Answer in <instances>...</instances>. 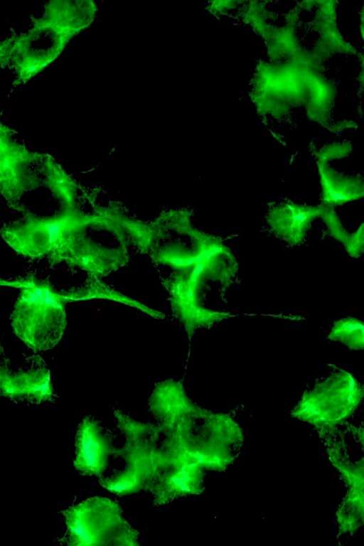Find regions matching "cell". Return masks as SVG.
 I'll list each match as a JSON object with an SVG mask.
<instances>
[{"mask_svg": "<svg viewBox=\"0 0 364 546\" xmlns=\"http://www.w3.org/2000/svg\"><path fill=\"white\" fill-rule=\"evenodd\" d=\"M205 472L193 463L168 464L148 489L153 507L160 508L181 498L203 494Z\"/></svg>", "mask_w": 364, "mask_h": 546, "instance_id": "13", "label": "cell"}, {"mask_svg": "<svg viewBox=\"0 0 364 546\" xmlns=\"http://www.w3.org/2000/svg\"><path fill=\"white\" fill-rule=\"evenodd\" d=\"M65 531L60 545H139V532L125 518L121 504L112 498L92 496L62 510Z\"/></svg>", "mask_w": 364, "mask_h": 546, "instance_id": "8", "label": "cell"}, {"mask_svg": "<svg viewBox=\"0 0 364 546\" xmlns=\"http://www.w3.org/2000/svg\"><path fill=\"white\" fill-rule=\"evenodd\" d=\"M337 539L353 536L364 523V486L347 487L336 512Z\"/></svg>", "mask_w": 364, "mask_h": 546, "instance_id": "16", "label": "cell"}, {"mask_svg": "<svg viewBox=\"0 0 364 546\" xmlns=\"http://www.w3.org/2000/svg\"><path fill=\"white\" fill-rule=\"evenodd\" d=\"M20 288L11 314L14 333L36 353L53 348L67 326L65 304L61 291L33 275L18 281Z\"/></svg>", "mask_w": 364, "mask_h": 546, "instance_id": "5", "label": "cell"}, {"mask_svg": "<svg viewBox=\"0 0 364 546\" xmlns=\"http://www.w3.org/2000/svg\"><path fill=\"white\" fill-rule=\"evenodd\" d=\"M9 370V368L6 362L5 351L0 341V385L5 374Z\"/></svg>", "mask_w": 364, "mask_h": 546, "instance_id": "22", "label": "cell"}, {"mask_svg": "<svg viewBox=\"0 0 364 546\" xmlns=\"http://www.w3.org/2000/svg\"><path fill=\"white\" fill-rule=\"evenodd\" d=\"M363 395V385L352 373L330 364L328 373L304 391L290 415L312 426L320 437L347 422Z\"/></svg>", "mask_w": 364, "mask_h": 546, "instance_id": "7", "label": "cell"}, {"mask_svg": "<svg viewBox=\"0 0 364 546\" xmlns=\"http://www.w3.org/2000/svg\"><path fill=\"white\" fill-rule=\"evenodd\" d=\"M147 405L168 464L193 463L205 471L224 472L238 458L245 441L240 424L229 414L195 402L182 380L156 383Z\"/></svg>", "mask_w": 364, "mask_h": 546, "instance_id": "1", "label": "cell"}, {"mask_svg": "<svg viewBox=\"0 0 364 546\" xmlns=\"http://www.w3.org/2000/svg\"><path fill=\"white\" fill-rule=\"evenodd\" d=\"M320 206V215L331 235L343 244L345 249L352 240L353 233H348L333 207L323 204Z\"/></svg>", "mask_w": 364, "mask_h": 546, "instance_id": "19", "label": "cell"}, {"mask_svg": "<svg viewBox=\"0 0 364 546\" xmlns=\"http://www.w3.org/2000/svg\"><path fill=\"white\" fill-rule=\"evenodd\" d=\"M363 426L345 422L319 437L347 487L364 486Z\"/></svg>", "mask_w": 364, "mask_h": 546, "instance_id": "11", "label": "cell"}, {"mask_svg": "<svg viewBox=\"0 0 364 546\" xmlns=\"http://www.w3.org/2000/svg\"><path fill=\"white\" fill-rule=\"evenodd\" d=\"M80 216L77 208L50 215L22 214L19 218L4 223L0 236L17 254L28 258H42L48 256Z\"/></svg>", "mask_w": 364, "mask_h": 546, "instance_id": "9", "label": "cell"}, {"mask_svg": "<svg viewBox=\"0 0 364 546\" xmlns=\"http://www.w3.org/2000/svg\"><path fill=\"white\" fill-rule=\"evenodd\" d=\"M97 14L90 0H52L41 14L31 16L25 31L16 34L7 66L14 87L25 85L63 53L69 42L93 23Z\"/></svg>", "mask_w": 364, "mask_h": 546, "instance_id": "3", "label": "cell"}, {"mask_svg": "<svg viewBox=\"0 0 364 546\" xmlns=\"http://www.w3.org/2000/svg\"><path fill=\"white\" fill-rule=\"evenodd\" d=\"M317 166L321 187V204L334 208L363 197L362 177L344 174L326 162L317 161Z\"/></svg>", "mask_w": 364, "mask_h": 546, "instance_id": "15", "label": "cell"}, {"mask_svg": "<svg viewBox=\"0 0 364 546\" xmlns=\"http://www.w3.org/2000/svg\"><path fill=\"white\" fill-rule=\"evenodd\" d=\"M327 338L331 341L343 344L350 350H363V323L360 319L352 316L341 318L333 323Z\"/></svg>", "mask_w": 364, "mask_h": 546, "instance_id": "17", "label": "cell"}, {"mask_svg": "<svg viewBox=\"0 0 364 546\" xmlns=\"http://www.w3.org/2000/svg\"><path fill=\"white\" fill-rule=\"evenodd\" d=\"M116 434L92 415L78 423L74 441L73 460L75 471L82 476L100 478L105 475L112 456H115Z\"/></svg>", "mask_w": 364, "mask_h": 546, "instance_id": "10", "label": "cell"}, {"mask_svg": "<svg viewBox=\"0 0 364 546\" xmlns=\"http://www.w3.org/2000/svg\"><path fill=\"white\" fill-rule=\"evenodd\" d=\"M0 397L36 405L54 402L56 395L50 370L40 360L18 371L9 369L0 385Z\"/></svg>", "mask_w": 364, "mask_h": 546, "instance_id": "14", "label": "cell"}, {"mask_svg": "<svg viewBox=\"0 0 364 546\" xmlns=\"http://www.w3.org/2000/svg\"><path fill=\"white\" fill-rule=\"evenodd\" d=\"M161 272L173 316L189 341L198 331L230 316L225 295L236 278L237 263L221 241L212 238L191 263Z\"/></svg>", "mask_w": 364, "mask_h": 546, "instance_id": "2", "label": "cell"}, {"mask_svg": "<svg viewBox=\"0 0 364 546\" xmlns=\"http://www.w3.org/2000/svg\"><path fill=\"white\" fill-rule=\"evenodd\" d=\"M16 33L0 41V65L7 66Z\"/></svg>", "mask_w": 364, "mask_h": 546, "instance_id": "21", "label": "cell"}, {"mask_svg": "<svg viewBox=\"0 0 364 546\" xmlns=\"http://www.w3.org/2000/svg\"><path fill=\"white\" fill-rule=\"evenodd\" d=\"M16 134L0 120V183L11 176L14 163L24 144Z\"/></svg>", "mask_w": 364, "mask_h": 546, "instance_id": "18", "label": "cell"}, {"mask_svg": "<svg viewBox=\"0 0 364 546\" xmlns=\"http://www.w3.org/2000/svg\"><path fill=\"white\" fill-rule=\"evenodd\" d=\"M7 205L23 214L33 199L46 198L60 210L77 208V186L51 155L26 148L16 160L12 173L0 183Z\"/></svg>", "mask_w": 364, "mask_h": 546, "instance_id": "6", "label": "cell"}, {"mask_svg": "<svg viewBox=\"0 0 364 546\" xmlns=\"http://www.w3.org/2000/svg\"><path fill=\"white\" fill-rule=\"evenodd\" d=\"M320 215L319 205L283 199L269 205L264 217L268 234L291 246L306 241L313 221Z\"/></svg>", "mask_w": 364, "mask_h": 546, "instance_id": "12", "label": "cell"}, {"mask_svg": "<svg viewBox=\"0 0 364 546\" xmlns=\"http://www.w3.org/2000/svg\"><path fill=\"white\" fill-rule=\"evenodd\" d=\"M351 151V146L348 141L332 143L321 148L317 154V161L328 163L334 159L345 157Z\"/></svg>", "mask_w": 364, "mask_h": 546, "instance_id": "20", "label": "cell"}, {"mask_svg": "<svg viewBox=\"0 0 364 546\" xmlns=\"http://www.w3.org/2000/svg\"><path fill=\"white\" fill-rule=\"evenodd\" d=\"M116 427L124 439L115 457L122 468L98 478L100 485L118 497L148 489L168 465L161 444V434L154 422L136 420L119 409H114Z\"/></svg>", "mask_w": 364, "mask_h": 546, "instance_id": "4", "label": "cell"}]
</instances>
